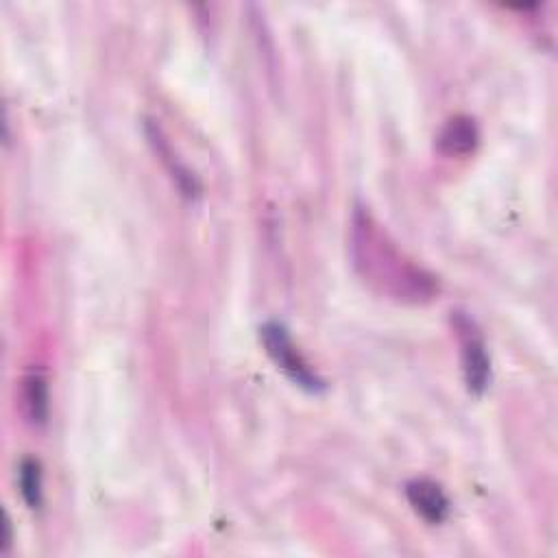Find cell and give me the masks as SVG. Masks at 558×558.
<instances>
[{"instance_id":"cell-1","label":"cell","mask_w":558,"mask_h":558,"mask_svg":"<svg viewBox=\"0 0 558 558\" xmlns=\"http://www.w3.org/2000/svg\"><path fill=\"white\" fill-rule=\"evenodd\" d=\"M349 253L357 277L384 299L403 305H425L440 292L438 277L399 248L364 207L353 209Z\"/></svg>"},{"instance_id":"cell-2","label":"cell","mask_w":558,"mask_h":558,"mask_svg":"<svg viewBox=\"0 0 558 558\" xmlns=\"http://www.w3.org/2000/svg\"><path fill=\"white\" fill-rule=\"evenodd\" d=\"M259 338H262V344H264L268 357L294 386H299L307 392H314V395L325 390V381L310 366L305 355L299 351V347L294 344V340L283 323H279V320L264 323L259 327Z\"/></svg>"},{"instance_id":"cell-3","label":"cell","mask_w":558,"mask_h":558,"mask_svg":"<svg viewBox=\"0 0 558 558\" xmlns=\"http://www.w3.org/2000/svg\"><path fill=\"white\" fill-rule=\"evenodd\" d=\"M453 327L458 331V340L462 347L460 355L464 384L469 392L482 395L490 384V355L486 351V342L475 323L460 312L453 316Z\"/></svg>"},{"instance_id":"cell-4","label":"cell","mask_w":558,"mask_h":558,"mask_svg":"<svg viewBox=\"0 0 558 558\" xmlns=\"http://www.w3.org/2000/svg\"><path fill=\"white\" fill-rule=\"evenodd\" d=\"M405 497L412 510L429 525H438L449 517L451 504L447 493L432 477H414L405 484Z\"/></svg>"},{"instance_id":"cell-5","label":"cell","mask_w":558,"mask_h":558,"mask_svg":"<svg viewBox=\"0 0 558 558\" xmlns=\"http://www.w3.org/2000/svg\"><path fill=\"white\" fill-rule=\"evenodd\" d=\"M144 131H146V137H148V144L153 146L155 155L161 159V163L166 166V170L170 172L174 185L179 187V192L187 198H196L201 196V183L198 179L194 177V172L177 157V153L172 150L168 137L163 135L161 126L155 124L153 120H146L144 122Z\"/></svg>"},{"instance_id":"cell-6","label":"cell","mask_w":558,"mask_h":558,"mask_svg":"<svg viewBox=\"0 0 558 558\" xmlns=\"http://www.w3.org/2000/svg\"><path fill=\"white\" fill-rule=\"evenodd\" d=\"M480 144V129L471 116H451L436 135V148L447 157H466Z\"/></svg>"},{"instance_id":"cell-7","label":"cell","mask_w":558,"mask_h":558,"mask_svg":"<svg viewBox=\"0 0 558 558\" xmlns=\"http://www.w3.org/2000/svg\"><path fill=\"white\" fill-rule=\"evenodd\" d=\"M20 410L26 423L33 427H44L48 423V379L39 368H31L20 381Z\"/></svg>"},{"instance_id":"cell-8","label":"cell","mask_w":558,"mask_h":558,"mask_svg":"<svg viewBox=\"0 0 558 558\" xmlns=\"http://www.w3.org/2000/svg\"><path fill=\"white\" fill-rule=\"evenodd\" d=\"M17 486L24 504L31 510H39L44 501V471L37 458H22L17 466Z\"/></svg>"},{"instance_id":"cell-9","label":"cell","mask_w":558,"mask_h":558,"mask_svg":"<svg viewBox=\"0 0 558 558\" xmlns=\"http://www.w3.org/2000/svg\"><path fill=\"white\" fill-rule=\"evenodd\" d=\"M11 543H13V534H11V519H9V514L4 512V541H2V551H4V554L11 549Z\"/></svg>"}]
</instances>
